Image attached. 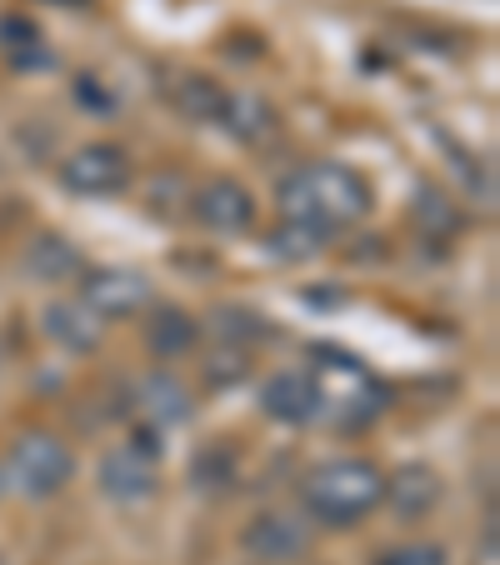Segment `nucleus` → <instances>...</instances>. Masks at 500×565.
Masks as SVG:
<instances>
[{"label":"nucleus","instance_id":"nucleus-9","mask_svg":"<svg viewBox=\"0 0 500 565\" xmlns=\"http://www.w3.org/2000/svg\"><path fill=\"white\" fill-rule=\"evenodd\" d=\"M241 545L256 555V561H266V565H290V561H300V555L310 551V531L296 521V515L266 511V515H256V521L245 525Z\"/></svg>","mask_w":500,"mask_h":565},{"label":"nucleus","instance_id":"nucleus-4","mask_svg":"<svg viewBox=\"0 0 500 565\" xmlns=\"http://www.w3.org/2000/svg\"><path fill=\"white\" fill-rule=\"evenodd\" d=\"M71 450L61 436H45V430H25L11 446V466H6V486L25 495V501H51L71 486Z\"/></svg>","mask_w":500,"mask_h":565},{"label":"nucleus","instance_id":"nucleus-3","mask_svg":"<svg viewBox=\"0 0 500 565\" xmlns=\"http://www.w3.org/2000/svg\"><path fill=\"white\" fill-rule=\"evenodd\" d=\"M310 381H316V401H320L316 420H326V426H336V430H361L385 411V385L375 381L355 355L316 351Z\"/></svg>","mask_w":500,"mask_h":565},{"label":"nucleus","instance_id":"nucleus-5","mask_svg":"<svg viewBox=\"0 0 500 565\" xmlns=\"http://www.w3.org/2000/svg\"><path fill=\"white\" fill-rule=\"evenodd\" d=\"M156 486H160V466H156V446H150V436L106 450V460H100V491H106L110 501L140 505V501L156 495Z\"/></svg>","mask_w":500,"mask_h":565},{"label":"nucleus","instance_id":"nucleus-17","mask_svg":"<svg viewBox=\"0 0 500 565\" xmlns=\"http://www.w3.org/2000/svg\"><path fill=\"white\" fill-rule=\"evenodd\" d=\"M41 31L25 15H6L0 21V51L11 55L15 65H51V51H41Z\"/></svg>","mask_w":500,"mask_h":565},{"label":"nucleus","instance_id":"nucleus-7","mask_svg":"<svg viewBox=\"0 0 500 565\" xmlns=\"http://www.w3.org/2000/svg\"><path fill=\"white\" fill-rule=\"evenodd\" d=\"M81 300H86L100 320H126L150 306V280L130 266H96L81 280Z\"/></svg>","mask_w":500,"mask_h":565},{"label":"nucleus","instance_id":"nucleus-18","mask_svg":"<svg viewBox=\"0 0 500 565\" xmlns=\"http://www.w3.org/2000/svg\"><path fill=\"white\" fill-rule=\"evenodd\" d=\"M326 241H330V235L310 231V225L286 221L276 235H270V256H280V260H310V256H320V250H326Z\"/></svg>","mask_w":500,"mask_h":565},{"label":"nucleus","instance_id":"nucleus-8","mask_svg":"<svg viewBox=\"0 0 500 565\" xmlns=\"http://www.w3.org/2000/svg\"><path fill=\"white\" fill-rule=\"evenodd\" d=\"M195 221L205 225V231H221V235H241L256 225V195L245 191L241 181H205L201 191H195Z\"/></svg>","mask_w":500,"mask_h":565},{"label":"nucleus","instance_id":"nucleus-6","mask_svg":"<svg viewBox=\"0 0 500 565\" xmlns=\"http://www.w3.org/2000/svg\"><path fill=\"white\" fill-rule=\"evenodd\" d=\"M130 181V160L120 146L96 140V146H81L75 156H65L61 166V185L71 195H116Z\"/></svg>","mask_w":500,"mask_h":565},{"label":"nucleus","instance_id":"nucleus-10","mask_svg":"<svg viewBox=\"0 0 500 565\" xmlns=\"http://www.w3.org/2000/svg\"><path fill=\"white\" fill-rule=\"evenodd\" d=\"M260 411H266V420H280V426H310L320 416L310 371H276L260 385Z\"/></svg>","mask_w":500,"mask_h":565},{"label":"nucleus","instance_id":"nucleus-16","mask_svg":"<svg viewBox=\"0 0 500 565\" xmlns=\"http://www.w3.org/2000/svg\"><path fill=\"white\" fill-rule=\"evenodd\" d=\"M25 270L35 280H71L81 270V256H75V246L61 241V235H35L31 246H25Z\"/></svg>","mask_w":500,"mask_h":565},{"label":"nucleus","instance_id":"nucleus-2","mask_svg":"<svg viewBox=\"0 0 500 565\" xmlns=\"http://www.w3.org/2000/svg\"><path fill=\"white\" fill-rule=\"evenodd\" d=\"M300 501L306 511L316 515L320 525H355L361 515H371L375 505L385 501V476L371 466V460H355V456H341V460H326L306 476L300 486Z\"/></svg>","mask_w":500,"mask_h":565},{"label":"nucleus","instance_id":"nucleus-15","mask_svg":"<svg viewBox=\"0 0 500 565\" xmlns=\"http://www.w3.org/2000/svg\"><path fill=\"white\" fill-rule=\"evenodd\" d=\"M385 495L401 515H426L440 501V476L430 466H405L395 480H385Z\"/></svg>","mask_w":500,"mask_h":565},{"label":"nucleus","instance_id":"nucleus-23","mask_svg":"<svg viewBox=\"0 0 500 565\" xmlns=\"http://www.w3.org/2000/svg\"><path fill=\"white\" fill-rule=\"evenodd\" d=\"M6 491H11V486H6V466H0V495H6Z\"/></svg>","mask_w":500,"mask_h":565},{"label":"nucleus","instance_id":"nucleus-21","mask_svg":"<svg viewBox=\"0 0 500 565\" xmlns=\"http://www.w3.org/2000/svg\"><path fill=\"white\" fill-rule=\"evenodd\" d=\"M375 565H446V551L430 541H415V545H401V551H385Z\"/></svg>","mask_w":500,"mask_h":565},{"label":"nucleus","instance_id":"nucleus-14","mask_svg":"<svg viewBox=\"0 0 500 565\" xmlns=\"http://www.w3.org/2000/svg\"><path fill=\"white\" fill-rule=\"evenodd\" d=\"M195 335H201V326H195L191 310H181V306H156V310H150L146 345L160 355V361H175V355H185L195 345Z\"/></svg>","mask_w":500,"mask_h":565},{"label":"nucleus","instance_id":"nucleus-19","mask_svg":"<svg viewBox=\"0 0 500 565\" xmlns=\"http://www.w3.org/2000/svg\"><path fill=\"white\" fill-rule=\"evenodd\" d=\"M221 100H225V90L215 81H205V75H191L185 86H175V106L191 120H215L221 116Z\"/></svg>","mask_w":500,"mask_h":565},{"label":"nucleus","instance_id":"nucleus-1","mask_svg":"<svg viewBox=\"0 0 500 565\" xmlns=\"http://www.w3.org/2000/svg\"><path fill=\"white\" fill-rule=\"evenodd\" d=\"M276 201L286 221L310 225L320 235H336L341 225H355L371 211V185L341 160H310V166L290 171L276 185Z\"/></svg>","mask_w":500,"mask_h":565},{"label":"nucleus","instance_id":"nucleus-12","mask_svg":"<svg viewBox=\"0 0 500 565\" xmlns=\"http://www.w3.org/2000/svg\"><path fill=\"white\" fill-rule=\"evenodd\" d=\"M215 120H221L235 140H245V146H256V140H266L270 130H276V110H270V100H260L256 90H231V96L221 100V116Z\"/></svg>","mask_w":500,"mask_h":565},{"label":"nucleus","instance_id":"nucleus-13","mask_svg":"<svg viewBox=\"0 0 500 565\" xmlns=\"http://www.w3.org/2000/svg\"><path fill=\"white\" fill-rule=\"evenodd\" d=\"M140 411H146L150 420H156L160 430L166 426H181V420H191V391H185L181 381H175L171 371H156V375H146V385H140V401H136Z\"/></svg>","mask_w":500,"mask_h":565},{"label":"nucleus","instance_id":"nucleus-22","mask_svg":"<svg viewBox=\"0 0 500 565\" xmlns=\"http://www.w3.org/2000/svg\"><path fill=\"white\" fill-rule=\"evenodd\" d=\"M235 375H245V351L215 355V361H211V381H235Z\"/></svg>","mask_w":500,"mask_h":565},{"label":"nucleus","instance_id":"nucleus-20","mask_svg":"<svg viewBox=\"0 0 500 565\" xmlns=\"http://www.w3.org/2000/svg\"><path fill=\"white\" fill-rule=\"evenodd\" d=\"M191 476H195V491H225V486H231V480H235L231 450H225V446H211V450H205V456H195Z\"/></svg>","mask_w":500,"mask_h":565},{"label":"nucleus","instance_id":"nucleus-11","mask_svg":"<svg viewBox=\"0 0 500 565\" xmlns=\"http://www.w3.org/2000/svg\"><path fill=\"white\" fill-rule=\"evenodd\" d=\"M45 335L55 345H65L71 355H91L100 345V335H106V326H100V316L86 300H51L45 306Z\"/></svg>","mask_w":500,"mask_h":565}]
</instances>
